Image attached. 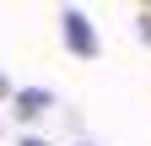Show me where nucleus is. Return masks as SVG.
I'll return each mask as SVG.
<instances>
[{"mask_svg": "<svg viewBox=\"0 0 151 146\" xmlns=\"http://www.w3.org/2000/svg\"><path fill=\"white\" fill-rule=\"evenodd\" d=\"M65 43L81 54V60H92V54H97V38H92V22L81 11H65Z\"/></svg>", "mask_w": 151, "mask_h": 146, "instance_id": "obj_1", "label": "nucleus"}, {"mask_svg": "<svg viewBox=\"0 0 151 146\" xmlns=\"http://www.w3.org/2000/svg\"><path fill=\"white\" fill-rule=\"evenodd\" d=\"M54 98L43 92V87H27V92H16V108H22V114H38V108H49Z\"/></svg>", "mask_w": 151, "mask_h": 146, "instance_id": "obj_2", "label": "nucleus"}, {"mask_svg": "<svg viewBox=\"0 0 151 146\" xmlns=\"http://www.w3.org/2000/svg\"><path fill=\"white\" fill-rule=\"evenodd\" d=\"M22 146H49V141H38V135H22Z\"/></svg>", "mask_w": 151, "mask_h": 146, "instance_id": "obj_3", "label": "nucleus"}, {"mask_svg": "<svg viewBox=\"0 0 151 146\" xmlns=\"http://www.w3.org/2000/svg\"><path fill=\"white\" fill-rule=\"evenodd\" d=\"M0 98H11V81H6V76H0Z\"/></svg>", "mask_w": 151, "mask_h": 146, "instance_id": "obj_4", "label": "nucleus"}]
</instances>
